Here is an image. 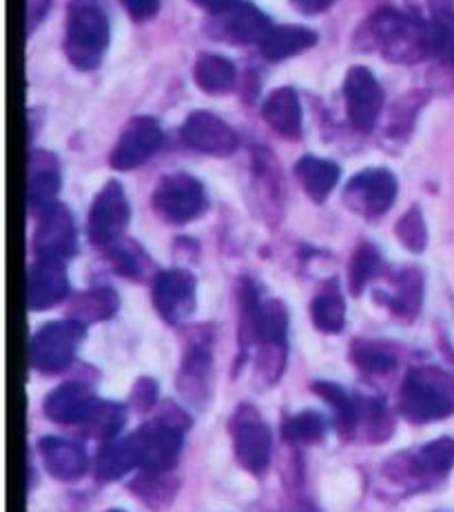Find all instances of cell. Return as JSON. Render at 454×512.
<instances>
[{
  "label": "cell",
  "mask_w": 454,
  "mask_h": 512,
  "mask_svg": "<svg viewBox=\"0 0 454 512\" xmlns=\"http://www.w3.org/2000/svg\"><path fill=\"white\" fill-rule=\"evenodd\" d=\"M240 348L242 360L257 348V375L266 384L280 380L288 351V311L280 300H262L253 282L242 286Z\"/></svg>",
  "instance_id": "6da1fadb"
},
{
  "label": "cell",
  "mask_w": 454,
  "mask_h": 512,
  "mask_svg": "<svg viewBox=\"0 0 454 512\" xmlns=\"http://www.w3.org/2000/svg\"><path fill=\"white\" fill-rule=\"evenodd\" d=\"M357 45L395 65H417L432 51V32L417 14L379 9L361 25Z\"/></svg>",
  "instance_id": "7a4b0ae2"
},
{
  "label": "cell",
  "mask_w": 454,
  "mask_h": 512,
  "mask_svg": "<svg viewBox=\"0 0 454 512\" xmlns=\"http://www.w3.org/2000/svg\"><path fill=\"white\" fill-rule=\"evenodd\" d=\"M454 466V442L448 437L399 453L381 468V479L399 495L421 493L448 477Z\"/></svg>",
  "instance_id": "3957f363"
},
{
  "label": "cell",
  "mask_w": 454,
  "mask_h": 512,
  "mask_svg": "<svg viewBox=\"0 0 454 512\" xmlns=\"http://www.w3.org/2000/svg\"><path fill=\"white\" fill-rule=\"evenodd\" d=\"M399 411L412 424H430L454 413V373L439 366H417L404 377Z\"/></svg>",
  "instance_id": "277c9868"
},
{
  "label": "cell",
  "mask_w": 454,
  "mask_h": 512,
  "mask_svg": "<svg viewBox=\"0 0 454 512\" xmlns=\"http://www.w3.org/2000/svg\"><path fill=\"white\" fill-rule=\"evenodd\" d=\"M109 18L98 0H71L67 7L65 54L71 67L94 71L109 47Z\"/></svg>",
  "instance_id": "5b68a950"
},
{
  "label": "cell",
  "mask_w": 454,
  "mask_h": 512,
  "mask_svg": "<svg viewBox=\"0 0 454 512\" xmlns=\"http://www.w3.org/2000/svg\"><path fill=\"white\" fill-rule=\"evenodd\" d=\"M189 426L191 419L180 408L167 404V411L131 433L142 473H171L180 459L184 433Z\"/></svg>",
  "instance_id": "8992f818"
},
{
  "label": "cell",
  "mask_w": 454,
  "mask_h": 512,
  "mask_svg": "<svg viewBox=\"0 0 454 512\" xmlns=\"http://www.w3.org/2000/svg\"><path fill=\"white\" fill-rule=\"evenodd\" d=\"M87 326L76 320H56L32 335L29 340V362L38 373H60L74 362L78 346L85 340Z\"/></svg>",
  "instance_id": "52a82bcc"
},
{
  "label": "cell",
  "mask_w": 454,
  "mask_h": 512,
  "mask_svg": "<svg viewBox=\"0 0 454 512\" xmlns=\"http://www.w3.org/2000/svg\"><path fill=\"white\" fill-rule=\"evenodd\" d=\"M229 433L240 466L253 475L264 473L271 464L273 442L260 411L251 404L237 406L229 422Z\"/></svg>",
  "instance_id": "ba28073f"
},
{
  "label": "cell",
  "mask_w": 454,
  "mask_h": 512,
  "mask_svg": "<svg viewBox=\"0 0 454 512\" xmlns=\"http://www.w3.org/2000/svg\"><path fill=\"white\" fill-rule=\"evenodd\" d=\"M209 207L204 184L189 173H169L153 191V209L171 224H187Z\"/></svg>",
  "instance_id": "9c48e42d"
},
{
  "label": "cell",
  "mask_w": 454,
  "mask_h": 512,
  "mask_svg": "<svg viewBox=\"0 0 454 512\" xmlns=\"http://www.w3.org/2000/svg\"><path fill=\"white\" fill-rule=\"evenodd\" d=\"M399 184L395 173L384 167H373L359 171L357 176L348 180L344 189L346 207L373 220L384 215L397 200Z\"/></svg>",
  "instance_id": "30bf717a"
},
{
  "label": "cell",
  "mask_w": 454,
  "mask_h": 512,
  "mask_svg": "<svg viewBox=\"0 0 454 512\" xmlns=\"http://www.w3.org/2000/svg\"><path fill=\"white\" fill-rule=\"evenodd\" d=\"M131 218L127 193L118 180L107 182L100 189L89 211V238L96 247H113L120 242Z\"/></svg>",
  "instance_id": "8fae6325"
},
{
  "label": "cell",
  "mask_w": 454,
  "mask_h": 512,
  "mask_svg": "<svg viewBox=\"0 0 454 512\" xmlns=\"http://www.w3.org/2000/svg\"><path fill=\"white\" fill-rule=\"evenodd\" d=\"M344 100L350 125L361 133L373 131L386 102L373 71L361 65L350 67L344 80Z\"/></svg>",
  "instance_id": "7c38bea8"
},
{
  "label": "cell",
  "mask_w": 454,
  "mask_h": 512,
  "mask_svg": "<svg viewBox=\"0 0 454 512\" xmlns=\"http://www.w3.org/2000/svg\"><path fill=\"white\" fill-rule=\"evenodd\" d=\"M271 27V18L260 7H255L253 3H244V0L224 9L220 14H211V18L206 20V34L215 40H222V43L233 45H260Z\"/></svg>",
  "instance_id": "4fadbf2b"
},
{
  "label": "cell",
  "mask_w": 454,
  "mask_h": 512,
  "mask_svg": "<svg viewBox=\"0 0 454 512\" xmlns=\"http://www.w3.org/2000/svg\"><path fill=\"white\" fill-rule=\"evenodd\" d=\"M164 131L160 122L151 116L131 118L125 131L120 133L116 147L111 151V167L118 171L138 169L144 162H149L156 151L162 147Z\"/></svg>",
  "instance_id": "5bb4252c"
},
{
  "label": "cell",
  "mask_w": 454,
  "mask_h": 512,
  "mask_svg": "<svg viewBox=\"0 0 454 512\" xmlns=\"http://www.w3.org/2000/svg\"><path fill=\"white\" fill-rule=\"evenodd\" d=\"M151 298L164 322L180 324L195 311V278L184 269L160 271L153 278Z\"/></svg>",
  "instance_id": "9a60e30c"
},
{
  "label": "cell",
  "mask_w": 454,
  "mask_h": 512,
  "mask_svg": "<svg viewBox=\"0 0 454 512\" xmlns=\"http://www.w3.org/2000/svg\"><path fill=\"white\" fill-rule=\"evenodd\" d=\"M180 136L189 149L206 153V156L226 158L240 147V138H237L235 129H231L211 111H193V114H189Z\"/></svg>",
  "instance_id": "2e32d148"
},
{
  "label": "cell",
  "mask_w": 454,
  "mask_h": 512,
  "mask_svg": "<svg viewBox=\"0 0 454 512\" xmlns=\"http://www.w3.org/2000/svg\"><path fill=\"white\" fill-rule=\"evenodd\" d=\"M34 249H36V255L58 258L65 262L76 255V249H78L76 224H74V218H71V211L63 202H56L54 207H49L45 213L38 215Z\"/></svg>",
  "instance_id": "e0dca14e"
},
{
  "label": "cell",
  "mask_w": 454,
  "mask_h": 512,
  "mask_svg": "<svg viewBox=\"0 0 454 512\" xmlns=\"http://www.w3.org/2000/svg\"><path fill=\"white\" fill-rule=\"evenodd\" d=\"M211 366H213V351H211V335H195L184 351L178 384L182 397L193 406H202L209 399L211 391Z\"/></svg>",
  "instance_id": "ac0fdd59"
},
{
  "label": "cell",
  "mask_w": 454,
  "mask_h": 512,
  "mask_svg": "<svg viewBox=\"0 0 454 512\" xmlns=\"http://www.w3.org/2000/svg\"><path fill=\"white\" fill-rule=\"evenodd\" d=\"M69 295V275L65 260L38 255L27 273L29 311H47Z\"/></svg>",
  "instance_id": "d6986e66"
},
{
  "label": "cell",
  "mask_w": 454,
  "mask_h": 512,
  "mask_svg": "<svg viewBox=\"0 0 454 512\" xmlns=\"http://www.w3.org/2000/svg\"><path fill=\"white\" fill-rule=\"evenodd\" d=\"M63 178L54 153L32 151L29 153V176H27V207L36 218L58 202V191Z\"/></svg>",
  "instance_id": "ffe728a7"
},
{
  "label": "cell",
  "mask_w": 454,
  "mask_h": 512,
  "mask_svg": "<svg viewBox=\"0 0 454 512\" xmlns=\"http://www.w3.org/2000/svg\"><path fill=\"white\" fill-rule=\"evenodd\" d=\"M96 393L82 382H67L54 388L43 404L45 417L60 426H82L91 406L96 404Z\"/></svg>",
  "instance_id": "44dd1931"
},
{
  "label": "cell",
  "mask_w": 454,
  "mask_h": 512,
  "mask_svg": "<svg viewBox=\"0 0 454 512\" xmlns=\"http://www.w3.org/2000/svg\"><path fill=\"white\" fill-rule=\"evenodd\" d=\"M38 453L47 473L60 481H76L87 475L89 457L85 448L63 437H43L38 442Z\"/></svg>",
  "instance_id": "7402d4cb"
},
{
  "label": "cell",
  "mask_w": 454,
  "mask_h": 512,
  "mask_svg": "<svg viewBox=\"0 0 454 512\" xmlns=\"http://www.w3.org/2000/svg\"><path fill=\"white\" fill-rule=\"evenodd\" d=\"M262 116L277 136L286 140H297L302 136V105H299V96L293 87L271 91L262 105Z\"/></svg>",
  "instance_id": "603a6c76"
},
{
  "label": "cell",
  "mask_w": 454,
  "mask_h": 512,
  "mask_svg": "<svg viewBox=\"0 0 454 512\" xmlns=\"http://www.w3.org/2000/svg\"><path fill=\"white\" fill-rule=\"evenodd\" d=\"M377 298L384 302L397 317L412 320L421 309L423 302V275L417 266L401 269L390 278L386 291H379Z\"/></svg>",
  "instance_id": "cb8c5ba5"
},
{
  "label": "cell",
  "mask_w": 454,
  "mask_h": 512,
  "mask_svg": "<svg viewBox=\"0 0 454 512\" xmlns=\"http://www.w3.org/2000/svg\"><path fill=\"white\" fill-rule=\"evenodd\" d=\"M317 40L319 36L308 27L273 25L262 38L260 51L266 60H271V63H280V60L293 58L297 54H302V51L313 49L317 45Z\"/></svg>",
  "instance_id": "d4e9b609"
},
{
  "label": "cell",
  "mask_w": 454,
  "mask_h": 512,
  "mask_svg": "<svg viewBox=\"0 0 454 512\" xmlns=\"http://www.w3.org/2000/svg\"><path fill=\"white\" fill-rule=\"evenodd\" d=\"M315 393L333 408L335 426L342 437H355L361 424V395L348 393L344 386L333 382H315Z\"/></svg>",
  "instance_id": "484cf974"
},
{
  "label": "cell",
  "mask_w": 454,
  "mask_h": 512,
  "mask_svg": "<svg viewBox=\"0 0 454 512\" xmlns=\"http://www.w3.org/2000/svg\"><path fill=\"white\" fill-rule=\"evenodd\" d=\"M339 173L342 171H339L335 162L317 156L299 158L295 165V176L299 184L304 187L306 196L317 204L326 202L330 193H333L339 182Z\"/></svg>",
  "instance_id": "4316f807"
},
{
  "label": "cell",
  "mask_w": 454,
  "mask_h": 512,
  "mask_svg": "<svg viewBox=\"0 0 454 512\" xmlns=\"http://www.w3.org/2000/svg\"><path fill=\"white\" fill-rule=\"evenodd\" d=\"M120 309V298L111 286H96L80 293L69 306V317L80 324H98L113 317Z\"/></svg>",
  "instance_id": "83f0119b"
},
{
  "label": "cell",
  "mask_w": 454,
  "mask_h": 512,
  "mask_svg": "<svg viewBox=\"0 0 454 512\" xmlns=\"http://www.w3.org/2000/svg\"><path fill=\"white\" fill-rule=\"evenodd\" d=\"M193 78H195V85H198L204 94L220 96V94H229V91L235 87L237 69L233 65V60L229 58L218 56V54H202L198 60H195Z\"/></svg>",
  "instance_id": "f1b7e54d"
},
{
  "label": "cell",
  "mask_w": 454,
  "mask_h": 512,
  "mask_svg": "<svg viewBox=\"0 0 454 512\" xmlns=\"http://www.w3.org/2000/svg\"><path fill=\"white\" fill-rule=\"evenodd\" d=\"M133 468H138V455L131 435L122 439H109V442L102 444L96 459V477L100 481L122 479Z\"/></svg>",
  "instance_id": "f546056e"
},
{
  "label": "cell",
  "mask_w": 454,
  "mask_h": 512,
  "mask_svg": "<svg viewBox=\"0 0 454 512\" xmlns=\"http://www.w3.org/2000/svg\"><path fill=\"white\" fill-rule=\"evenodd\" d=\"M127 424V408L118 402H105V399H96V404L91 406L89 415L82 422L80 430L87 437L102 439V442H109V439H116L120 435L122 426Z\"/></svg>",
  "instance_id": "4dcf8cb0"
},
{
  "label": "cell",
  "mask_w": 454,
  "mask_h": 512,
  "mask_svg": "<svg viewBox=\"0 0 454 512\" xmlns=\"http://www.w3.org/2000/svg\"><path fill=\"white\" fill-rule=\"evenodd\" d=\"M311 315H313V324L317 331H322L326 335H335V333L344 331L346 302L335 284L324 286L322 293H319L313 300Z\"/></svg>",
  "instance_id": "1f68e13d"
},
{
  "label": "cell",
  "mask_w": 454,
  "mask_h": 512,
  "mask_svg": "<svg viewBox=\"0 0 454 512\" xmlns=\"http://www.w3.org/2000/svg\"><path fill=\"white\" fill-rule=\"evenodd\" d=\"M326 430H328L326 417L322 413L313 411V408H306L302 413L286 417L282 422V437L288 444H295V446L322 442Z\"/></svg>",
  "instance_id": "d6a6232c"
},
{
  "label": "cell",
  "mask_w": 454,
  "mask_h": 512,
  "mask_svg": "<svg viewBox=\"0 0 454 512\" xmlns=\"http://www.w3.org/2000/svg\"><path fill=\"white\" fill-rule=\"evenodd\" d=\"M131 490L149 508L162 510L173 501L175 490H178V481L171 477V473H140V477L133 481Z\"/></svg>",
  "instance_id": "836d02e7"
},
{
  "label": "cell",
  "mask_w": 454,
  "mask_h": 512,
  "mask_svg": "<svg viewBox=\"0 0 454 512\" xmlns=\"http://www.w3.org/2000/svg\"><path fill=\"white\" fill-rule=\"evenodd\" d=\"M384 269V262H381V255L373 244H359L357 251L350 258V269H348V284L350 291L359 295L366 286L373 282L377 275Z\"/></svg>",
  "instance_id": "e575fe53"
},
{
  "label": "cell",
  "mask_w": 454,
  "mask_h": 512,
  "mask_svg": "<svg viewBox=\"0 0 454 512\" xmlns=\"http://www.w3.org/2000/svg\"><path fill=\"white\" fill-rule=\"evenodd\" d=\"M370 442H384L395 430L388 406L379 397H361V424Z\"/></svg>",
  "instance_id": "d590c367"
},
{
  "label": "cell",
  "mask_w": 454,
  "mask_h": 512,
  "mask_svg": "<svg viewBox=\"0 0 454 512\" xmlns=\"http://www.w3.org/2000/svg\"><path fill=\"white\" fill-rule=\"evenodd\" d=\"M353 362L368 375H386L397 368V355L384 344L357 342L353 346Z\"/></svg>",
  "instance_id": "8d00e7d4"
},
{
  "label": "cell",
  "mask_w": 454,
  "mask_h": 512,
  "mask_svg": "<svg viewBox=\"0 0 454 512\" xmlns=\"http://www.w3.org/2000/svg\"><path fill=\"white\" fill-rule=\"evenodd\" d=\"M397 238L404 247L412 253H421L428 244V229L426 222H423V215L417 207H412L408 213L401 215L397 222Z\"/></svg>",
  "instance_id": "74e56055"
},
{
  "label": "cell",
  "mask_w": 454,
  "mask_h": 512,
  "mask_svg": "<svg viewBox=\"0 0 454 512\" xmlns=\"http://www.w3.org/2000/svg\"><path fill=\"white\" fill-rule=\"evenodd\" d=\"M111 264L116 266L120 275H127V278H140L144 275V253L133 247L131 242H116L109 247Z\"/></svg>",
  "instance_id": "f35d334b"
},
{
  "label": "cell",
  "mask_w": 454,
  "mask_h": 512,
  "mask_svg": "<svg viewBox=\"0 0 454 512\" xmlns=\"http://www.w3.org/2000/svg\"><path fill=\"white\" fill-rule=\"evenodd\" d=\"M158 402V386L149 377H142L138 380L136 388H133V395H131V404L138 408V411H151L153 406Z\"/></svg>",
  "instance_id": "ab89813d"
},
{
  "label": "cell",
  "mask_w": 454,
  "mask_h": 512,
  "mask_svg": "<svg viewBox=\"0 0 454 512\" xmlns=\"http://www.w3.org/2000/svg\"><path fill=\"white\" fill-rule=\"evenodd\" d=\"M120 3L127 9V14L133 20H138V23L151 20L160 9V0H120Z\"/></svg>",
  "instance_id": "60d3db41"
},
{
  "label": "cell",
  "mask_w": 454,
  "mask_h": 512,
  "mask_svg": "<svg viewBox=\"0 0 454 512\" xmlns=\"http://www.w3.org/2000/svg\"><path fill=\"white\" fill-rule=\"evenodd\" d=\"M333 3L335 0H291V5L297 9V12L306 14V16L324 14L330 7H333Z\"/></svg>",
  "instance_id": "b9f144b4"
},
{
  "label": "cell",
  "mask_w": 454,
  "mask_h": 512,
  "mask_svg": "<svg viewBox=\"0 0 454 512\" xmlns=\"http://www.w3.org/2000/svg\"><path fill=\"white\" fill-rule=\"evenodd\" d=\"M191 3L206 9L209 14H220V12H224V9H229V7L240 3V0H191Z\"/></svg>",
  "instance_id": "7bdbcfd3"
},
{
  "label": "cell",
  "mask_w": 454,
  "mask_h": 512,
  "mask_svg": "<svg viewBox=\"0 0 454 512\" xmlns=\"http://www.w3.org/2000/svg\"><path fill=\"white\" fill-rule=\"evenodd\" d=\"M291 512H319L313 504H311V501H306V499H299L297 501V504L293 506V510Z\"/></svg>",
  "instance_id": "ee69618b"
},
{
  "label": "cell",
  "mask_w": 454,
  "mask_h": 512,
  "mask_svg": "<svg viewBox=\"0 0 454 512\" xmlns=\"http://www.w3.org/2000/svg\"><path fill=\"white\" fill-rule=\"evenodd\" d=\"M109 512H125V510H118V508H113V510H109Z\"/></svg>",
  "instance_id": "f6af8a7d"
}]
</instances>
